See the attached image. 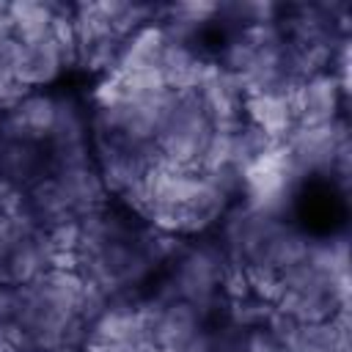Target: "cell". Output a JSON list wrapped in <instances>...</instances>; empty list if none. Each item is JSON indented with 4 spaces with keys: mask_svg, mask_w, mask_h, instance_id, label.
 I'll use <instances>...</instances> for the list:
<instances>
[{
    "mask_svg": "<svg viewBox=\"0 0 352 352\" xmlns=\"http://www.w3.org/2000/svg\"><path fill=\"white\" fill-rule=\"evenodd\" d=\"M214 126L209 116L204 113L195 94H179L176 104L170 107L154 146L160 154V165L192 170L198 173V162L204 157V148L212 138Z\"/></svg>",
    "mask_w": 352,
    "mask_h": 352,
    "instance_id": "1",
    "label": "cell"
},
{
    "mask_svg": "<svg viewBox=\"0 0 352 352\" xmlns=\"http://www.w3.org/2000/svg\"><path fill=\"white\" fill-rule=\"evenodd\" d=\"M297 179H300V170L294 168L286 146L275 143L242 170V192L239 195L245 198V206L280 217L286 201L292 198Z\"/></svg>",
    "mask_w": 352,
    "mask_h": 352,
    "instance_id": "2",
    "label": "cell"
},
{
    "mask_svg": "<svg viewBox=\"0 0 352 352\" xmlns=\"http://www.w3.org/2000/svg\"><path fill=\"white\" fill-rule=\"evenodd\" d=\"M283 146L300 176L316 170H333V168L346 173L349 140H346V126L341 121L322 126H294L283 140Z\"/></svg>",
    "mask_w": 352,
    "mask_h": 352,
    "instance_id": "3",
    "label": "cell"
},
{
    "mask_svg": "<svg viewBox=\"0 0 352 352\" xmlns=\"http://www.w3.org/2000/svg\"><path fill=\"white\" fill-rule=\"evenodd\" d=\"M344 94L346 91L341 88V82L336 80L333 72L316 74V77L283 91L292 118H294V126H322V124L338 121Z\"/></svg>",
    "mask_w": 352,
    "mask_h": 352,
    "instance_id": "4",
    "label": "cell"
},
{
    "mask_svg": "<svg viewBox=\"0 0 352 352\" xmlns=\"http://www.w3.org/2000/svg\"><path fill=\"white\" fill-rule=\"evenodd\" d=\"M195 96L204 107V113L209 116L212 126H231L236 121L245 118L242 104H245V91L239 85V80L223 69L217 60H206L204 77L195 88Z\"/></svg>",
    "mask_w": 352,
    "mask_h": 352,
    "instance_id": "5",
    "label": "cell"
},
{
    "mask_svg": "<svg viewBox=\"0 0 352 352\" xmlns=\"http://www.w3.org/2000/svg\"><path fill=\"white\" fill-rule=\"evenodd\" d=\"M58 113V99L47 94H28L16 104L0 113V135L6 140H28V143H44L52 132Z\"/></svg>",
    "mask_w": 352,
    "mask_h": 352,
    "instance_id": "6",
    "label": "cell"
},
{
    "mask_svg": "<svg viewBox=\"0 0 352 352\" xmlns=\"http://www.w3.org/2000/svg\"><path fill=\"white\" fill-rule=\"evenodd\" d=\"M209 327L190 302H165L151 327V344L160 352H187V346Z\"/></svg>",
    "mask_w": 352,
    "mask_h": 352,
    "instance_id": "7",
    "label": "cell"
},
{
    "mask_svg": "<svg viewBox=\"0 0 352 352\" xmlns=\"http://www.w3.org/2000/svg\"><path fill=\"white\" fill-rule=\"evenodd\" d=\"M50 176L47 151L44 143H28V140H8L6 154L0 160V179H6L19 192H28L33 184Z\"/></svg>",
    "mask_w": 352,
    "mask_h": 352,
    "instance_id": "8",
    "label": "cell"
},
{
    "mask_svg": "<svg viewBox=\"0 0 352 352\" xmlns=\"http://www.w3.org/2000/svg\"><path fill=\"white\" fill-rule=\"evenodd\" d=\"M63 69H66V58H63V52H60V47H58L52 33L38 38V41L22 44L16 77L28 91L38 88V85H50Z\"/></svg>",
    "mask_w": 352,
    "mask_h": 352,
    "instance_id": "9",
    "label": "cell"
},
{
    "mask_svg": "<svg viewBox=\"0 0 352 352\" xmlns=\"http://www.w3.org/2000/svg\"><path fill=\"white\" fill-rule=\"evenodd\" d=\"M242 113H245V121H250L256 129H261L272 143H283L289 138V132L294 129L289 102L283 94H275V91L245 96Z\"/></svg>",
    "mask_w": 352,
    "mask_h": 352,
    "instance_id": "10",
    "label": "cell"
},
{
    "mask_svg": "<svg viewBox=\"0 0 352 352\" xmlns=\"http://www.w3.org/2000/svg\"><path fill=\"white\" fill-rule=\"evenodd\" d=\"M58 8L60 6H55V3H33V0L8 3L6 14H8V25H11L14 38L19 44H30V41H38V38L50 36Z\"/></svg>",
    "mask_w": 352,
    "mask_h": 352,
    "instance_id": "11",
    "label": "cell"
},
{
    "mask_svg": "<svg viewBox=\"0 0 352 352\" xmlns=\"http://www.w3.org/2000/svg\"><path fill=\"white\" fill-rule=\"evenodd\" d=\"M91 132H88V121L85 113L72 102V99H58V113H55V124L50 138L44 140V146L50 148H63V146H82L88 143Z\"/></svg>",
    "mask_w": 352,
    "mask_h": 352,
    "instance_id": "12",
    "label": "cell"
},
{
    "mask_svg": "<svg viewBox=\"0 0 352 352\" xmlns=\"http://www.w3.org/2000/svg\"><path fill=\"white\" fill-rule=\"evenodd\" d=\"M80 352H160L151 341H110V344H85Z\"/></svg>",
    "mask_w": 352,
    "mask_h": 352,
    "instance_id": "13",
    "label": "cell"
}]
</instances>
